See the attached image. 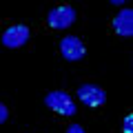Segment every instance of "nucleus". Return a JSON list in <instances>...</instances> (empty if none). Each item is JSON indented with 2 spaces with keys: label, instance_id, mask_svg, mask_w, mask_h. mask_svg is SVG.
I'll return each mask as SVG.
<instances>
[{
  "label": "nucleus",
  "instance_id": "f257e3e1",
  "mask_svg": "<svg viewBox=\"0 0 133 133\" xmlns=\"http://www.w3.org/2000/svg\"><path fill=\"white\" fill-rule=\"evenodd\" d=\"M44 102H47L49 109H53L56 113H60V115H66V118L76 115V111H78L73 98L69 93H64V91H51V93H47Z\"/></svg>",
  "mask_w": 133,
  "mask_h": 133
},
{
  "label": "nucleus",
  "instance_id": "f03ea898",
  "mask_svg": "<svg viewBox=\"0 0 133 133\" xmlns=\"http://www.w3.org/2000/svg\"><path fill=\"white\" fill-rule=\"evenodd\" d=\"M47 22L51 29H66L71 27L73 22H76V9L69 5H60V7H53L51 11L47 14Z\"/></svg>",
  "mask_w": 133,
  "mask_h": 133
},
{
  "label": "nucleus",
  "instance_id": "7ed1b4c3",
  "mask_svg": "<svg viewBox=\"0 0 133 133\" xmlns=\"http://www.w3.org/2000/svg\"><path fill=\"white\" fill-rule=\"evenodd\" d=\"M60 53H62L64 60L76 62V60H80V58H84L87 47H84V42H82L80 38H76V36H66V38L60 40Z\"/></svg>",
  "mask_w": 133,
  "mask_h": 133
},
{
  "label": "nucleus",
  "instance_id": "20e7f679",
  "mask_svg": "<svg viewBox=\"0 0 133 133\" xmlns=\"http://www.w3.org/2000/svg\"><path fill=\"white\" fill-rule=\"evenodd\" d=\"M78 100L84 102L87 107H100L107 102V93L98 84H80L78 87Z\"/></svg>",
  "mask_w": 133,
  "mask_h": 133
},
{
  "label": "nucleus",
  "instance_id": "39448f33",
  "mask_svg": "<svg viewBox=\"0 0 133 133\" xmlns=\"http://www.w3.org/2000/svg\"><path fill=\"white\" fill-rule=\"evenodd\" d=\"M29 40V27L27 24H14L2 33V44L7 49H18L22 44H27Z\"/></svg>",
  "mask_w": 133,
  "mask_h": 133
},
{
  "label": "nucleus",
  "instance_id": "423d86ee",
  "mask_svg": "<svg viewBox=\"0 0 133 133\" xmlns=\"http://www.w3.org/2000/svg\"><path fill=\"white\" fill-rule=\"evenodd\" d=\"M113 31L122 38H131L133 36V11L122 9L120 14H115L113 18Z\"/></svg>",
  "mask_w": 133,
  "mask_h": 133
},
{
  "label": "nucleus",
  "instance_id": "0eeeda50",
  "mask_svg": "<svg viewBox=\"0 0 133 133\" xmlns=\"http://www.w3.org/2000/svg\"><path fill=\"white\" fill-rule=\"evenodd\" d=\"M122 133H133V115L129 113L124 118V127H122Z\"/></svg>",
  "mask_w": 133,
  "mask_h": 133
},
{
  "label": "nucleus",
  "instance_id": "6e6552de",
  "mask_svg": "<svg viewBox=\"0 0 133 133\" xmlns=\"http://www.w3.org/2000/svg\"><path fill=\"white\" fill-rule=\"evenodd\" d=\"M9 118V109H7L2 102H0V124H5V120Z\"/></svg>",
  "mask_w": 133,
  "mask_h": 133
},
{
  "label": "nucleus",
  "instance_id": "1a4fd4ad",
  "mask_svg": "<svg viewBox=\"0 0 133 133\" xmlns=\"http://www.w3.org/2000/svg\"><path fill=\"white\" fill-rule=\"evenodd\" d=\"M66 133H84V129H82L80 124H69V129H66Z\"/></svg>",
  "mask_w": 133,
  "mask_h": 133
},
{
  "label": "nucleus",
  "instance_id": "9d476101",
  "mask_svg": "<svg viewBox=\"0 0 133 133\" xmlns=\"http://www.w3.org/2000/svg\"><path fill=\"white\" fill-rule=\"evenodd\" d=\"M111 5H115V7H122V5H124V0H111Z\"/></svg>",
  "mask_w": 133,
  "mask_h": 133
}]
</instances>
